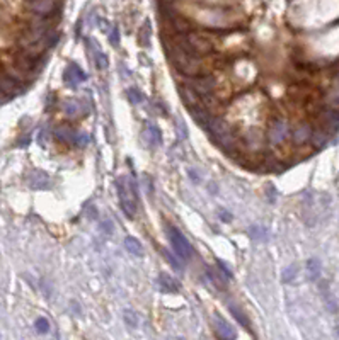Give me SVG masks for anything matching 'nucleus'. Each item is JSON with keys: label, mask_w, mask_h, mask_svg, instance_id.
<instances>
[{"label": "nucleus", "mask_w": 339, "mask_h": 340, "mask_svg": "<svg viewBox=\"0 0 339 340\" xmlns=\"http://www.w3.org/2000/svg\"><path fill=\"white\" fill-rule=\"evenodd\" d=\"M167 53H169V58H171L172 65L176 66V70H179L182 75H186V77H196V75L207 73V70H205V61H203L205 56H198V55L189 53L188 50H184L176 39L167 44Z\"/></svg>", "instance_id": "obj_1"}, {"label": "nucleus", "mask_w": 339, "mask_h": 340, "mask_svg": "<svg viewBox=\"0 0 339 340\" xmlns=\"http://www.w3.org/2000/svg\"><path fill=\"white\" fill-rule=\"evenodd\" d=\"M116 187H118V196L119 203H121L123 213L128 218H135L137 208H138V196H137V186L130 177L121 176L116 181Z\"/></svg>", "instance_id": "obj_2"}, {"label": "nucleus", "mask_w": 339, "mask_h": 340, "mask_svg": "<svg viewBox=\"0 0 339 340\" xmlns=\"http://www.w3.org/2000/svg\"><path fill=\"white\" fill-rule=\"evenodd\" d=\"M167 238L171 241L174 252H176L177 257H181L182 261H188V259L193 255V247H191L189 240L182 235L181 230H177L176 226L167 225Z\"/></svg>", "instance_id": "obj_3"}, {"label": "nucleus", "mask_w": 339, "mask_h": 340, "mask_svg": "<svg viewBox=\"0 0 339 340\" xmlns=\"http://www.w3.org/2000/svg\"><path fill=\"white\" fill-rule=\"evenodd\" d=\"M290 135V124L287 119L283 118H275L271 121L269 129H267V141L275 146L283 145L285 141L288 140Z\"/></svg>", "instance_id": "obj_4"}, {"label": "nucleus", "mask_w": 339, "mask_h": 340, "mask_svg": "<svg viewBox=\"0 0 339 340\" xmlns=\"http://www.w3.org/2000/svg\"><path fill=\"white\" fill-rule=\"evenodd\" d=\"M188 85H191L199 96H208V94H213V91L217 89V80L212 75L203 73L196 75V77H189Z\"/></svg>", "instance_id": "obj_5"}, {"label": "nucleus", "mask_w": 339, "mask_h": 340, "mask_svg": "<svg viewBox=\"0 0 339 340\" xmlns=\"http://www.w3.org/2000/svg\"><path fill=\"white\" fill-rule=\"evenodd\" d=\"M319 123H320V128L325 129L329 135L334 131H337L339 129V109H336V107L324 109L322 113L319 114Z\"/></svg>", "instance_id": "obj_6"}, {"label": "nucleus", "mask_w": 339, "mask_h": 340, "mask_svg": "<svg viewBox=\"0 0 339 340\" xmlns=\"http://www.w3.org/2000/svg\"><path fill=\"white\" fill-rule=\"evenodd\" d=\"M63 78H65V82H66V85L69 87H77L79 83H82L84 80L87 78V75L84 73L82 70L79 68L77 65H69L66 66V70H65V73H63Z\"/></svg>", "instance_id": "obj_7"}, {"label": "nucleus", "mask_w": 339, "mask_h": 340, "mask_svg": "<svg viewBox=\"0 0 339 340\" xmlns=\"http://www.w3.org/2000/svg\"><path fill=\"white\" fill-rule=\"evenodd\" d=\"M61 111H63L65 116H69V118H80L84 113H86V107H84V104L77 99H66L60 104Z\"/></svg>", "instance_id": "obj_8"}, {"label": "nucleus", "mask_w": 339, "mask_h": 340, "mask_svg": "<svg viewBox=\"0 0 339 340\" xmlns=\"http://www.w3.org/2000/svg\"><path fill=\"white\" fill-rule=\"evenodd\" d=\"M28 186L31 189H48L50 187V177L41 170H33L28 176Z\"/></svg>", "instance_id": "obj_9"}, {"label": "nucleus", "mask_w": 339, "mask_h": 340, "mask_svg": "<svg viewBox=\"0 0 339 340\" xmlns=\"http://www.w3.org/2000/svg\"><path fill=\"white\" fill-rule=\"evenodd\" d=\"M179 92H181V97H182V102H184L186 106H188V109H191V107L201 104V99H199V94L194 91L191 85L184 83L179 87Z\"/></svg>", "instance_id": "obj_10"}, {"label": "nucleus", "mask_w": 339, "mask_h": 340, "mask_svg": "<svg viewBox=\"0 0 339 340\" xmlns=\"http://www.w3.org/2000/svg\"><path fill=\"white\" fill-rule=\"evenodd\" d=\"M312 131H314V129L310 128V124L300 123L295 129H293V133H292L293 143H295V145H305L307 141H310Z\"/></svg>", "instance_id": "obj_11"}, {"label": "nucleus", "mask_w": 339, "mask_h": 340, "mask_svg": "<svg viewBox=\"0 0 339 340\" xmlns=\"http://www.w3.org/2000/svg\"><path fill=\"white\" fill-rule=\"evenodd\" d=\"M0 91L9 97H14L22 92V85L19 80H16L14 77H4L0 78Z\"/></svg>", "instance_id": "obj_12"}, {"label": "nucleus", "mask_w": 339, "mask_h": 340, "mask_svg": "<svg viewBox=\"0 0 339 340\" xmlns=\"http://www.w3.org/2000/svg\"><path fill=\"white\" fill-rule=\"evenodd\" d=\"M77 135L79 133L75 131L74 128L66 126V124H60V126L55 128V136L60 141L69 143V145H75V141H77Z\"/></svg>", "instance_id": "obj_13"}, {"label": "nucleus", "mask_w": 339, "mask_h": 340, "mask_svg": "<svg viewBox=\"0 0 339 340\" xmlns=\"http://www.w3.org/2000/svg\"><path fill=\"white\" fill-rule=\"evenodd\" d=\"M55 6H56L55 0H33L29 7L31 11L36 12L39 16H48L55 11Z\"/></svg>", "instance_id": "obj_14"}, {"label": "nucleus", "mask_w": 339, "mask_h": 340, "mask_svg": "<svg viewBox=\"0 0 339 340\" xmlns=\"http://www.w3.org/2000/svg\"><path fill=\"white\" fill-rule=\"evenodd\" d=\"M217 140V143H218V146H220L222 150H225V151H235L237 150V138L234 136V133H232V129L230 131H227L225 135H222V136H218V138H215Z\"/></svg>", "instance_id": "obj_15"}, {"label": "nucleus", "mask_w": 339, "mask_h": 340, "mask_svg": "<svg viewBox=\"0 0 339 340\" xmlns=\"http://www.w3.org/2000/svg\"><path fill=\"white\" fill-rule=\"evenodd\" d=\"M144 138H145V141L149 143L150 146H159L160 145V131L157 129V126H154V124H149L147 126V129L144 131Z\"/></svg>", "instance_id": "obj_16"}, {"label": "nucleus", "mask_w": 339, "mask_h": 340, "mask_svg": "<svg viewBox=\"0 0 339 340\" xmlns=\"http://www.w3.org/2000/svg\"><path fill=\"white\" fill-rule=\"evenodd\" d=\"M329 140V133L325 131V129H315V131H312V136H310V143L314 145V148H322L325 146V143Z\"/></svg>", "instance_id": "obj_17"}, {"label": "nucleus", "mask_w": 339, "mask_h": 340, "mask_svg": "<svg viewBox=\"0 0 339 340\" xmlns=\"http://www.w3.org/2000/svg\"><path fill=\"white\" fill-rule=\"evenodd\" d=\"M245 143H247V146L251 150H259L261 145H262V133L259 129H252V131L247 133V136H245Z\"/></svg>", "instance_id": "obj_18"}, {"label": "nucleus", "mask_w": 339, "mask_h": 340, "mask_svg": "<svg viewBox=\"0 0 339 340\" xmlns=\"http://www.w3.org/2000/svg\"><path fill=\"white\" fill-rule=\"evenodd\" d=\"M215 323H217V332L222 338H235L234 328H232V326L227 323L224 318H217Z\"/></svg>", "instance_id": "obj_19"}, {"label": "nucleus", "mask_w": 339, "mask_h": 340, "mask_svg": "<svg viewBox=\"0 0 339 340\" xmlns=\"http://www.w3.org/2000/svg\"><path fill=\"white\" fill-rule=\"evenodd\" d=\"M124 248L133 255H140V257L144 255V247H142L140 241L133 238V236H126V238H124Z\"/></svg>", "instance_id": "obj_20"}, {"label": "nucleus", "mask_w": 339, "mask_h": 340, "mask_svg": "<svg viewBox=\"0 0 339 340\" xmlns=\"http://www.w3.org/2000/svg\"><path fill=\"white\" fill-rule=\"evenodd\" d=\"M159 283L166 291H171V293H177L179 291V284L172 279L169 274H160L159 276Z\"/></svg>", "instance_id": "obj_21"}, {"label": "nucleus", "mask_w": 339, "mask_h": 340, "mask_svg": "<svg viewBox=\"0 0 339 340\" xmlns=\"http://www.w3.org/2000/svg\"><path fill=\"white\" fill-rule=\"evenodd\" d=\"M207 276L210 277V281H212V283L215 284V288H217V289H220V291H224V289H225V279H224V277H222L220 274H218V272L212 271V269H208Z\"/></svg>", "instance_id": "obj_22"}, {"label": "nucleus", "mask_w": 339, "mask_h": 340, "mask_svg": "<svg viewBox=\"0 0 339 340\" xmlns=\"http://www.w3.org/2000/svg\"><path fill=\"white\" fill-rule=\"evenodd\" d=\"M229 310L232 311V315L235 316V320H237L240 325H242V326H247V328H249V320H247V316L244 315V311L240 310L239 306H235V305H230V306H229Z\"/></svg>", "instance_id": "obj_23"}, {"label": "nucleus", "mask_w": 339, "mask_h": 340, "mask_svg": "<svg viewBox=\"0 0 339 340\" xmlns=\"http://www.w3.org/2000/svg\"><path fill=\"white\" fill-rule=\"evenodd\" d=\"M327 102H329V104H331V107H336V109H339V82H337V83H334L332 91L329 92Z\"/></svg>", "instance_id": "obj_24"}, {"label": "nucleus", "mask_w": 339, "mask_h": 340, "mask_svg": "<svg viewBox=\"0 0 339 340\" xmlns=\"http://www.w3.org/2000/svg\"><path fill=\"white\" fill-rule=\"evenodd\" d=\"M307 269H309V274L312 279H317L319 274H320V264L317 261H309L307 264Z\"/></svg>", "instance_id": "obj_25"}, {"label": "nucleus", "mask_w": 339, "mask_h": 340, "mask_svg": "<svg viewBox=\"0 0 339 340\" xmlns=\"http://www.w3.org/2000/svg\"><path fill=\"white\" fill-rule=\"evenodd\" d=\"M96 65L97 68L106 70L108 68V56H106L104 53H96Z\"/></svg>", "instance_id": "obj_26"}, {"label": "nucleus", "mask_w": 339, "mask_h": 340, "mask_svg": "<svg viewBox=\"0 0 339 340\" xmlns=\"http://www.w3.org/2000/svg\"><path fill=\"white\" fill-rule=\"evenodd\" d=\"M128 97H130V101L133 102V104H138V102L144 101V97H142V92H138L137 89H130V91L126 92Z\"/></svg>", "instance_id": "obj_27"}, {"label": "nucleus", "mask_w": 339, "mask_h": 340, "mask_svg": "<svg viewBox=\"0 0 339 340\" xmlns=\"http://www.w3.org/2000/svg\"><path fill=\"white\" fill-rule=\"evenodd\" d=\"M34 325H36L38 332H41V333H44V332H48V330H50V323H48L46 318H38Z\"/></svg>", "instance_id": "obj_28"}, {"label": "nucleus", "mask_w": 339, "mask_h": 340, "mask_svg": "<svg viewBox=\"0 0 339 340\" xmlns=\"http://www.w3.org/2000/svg\"><path fill=\"white\" fill-rule=\"evenodd\" d=\"M124 321H126V323L130 325V326H137V323H138V320H137L135 313L130 311V310H126V311H124Z\"/></svg>", "instance_id": "obj_29"}, {"label": "nucleus", "mask_w": 339, "mask_h": 340, "mask_svg": "<svg viewBox=\"0 0 339 340\" xmlns=\"http://www.w3.org/2000/svg\"><path fill=\"white\" fill-rule=\"evenodd\" d=\"M109 39H111V43H113V46H118V44H119V33H118V28H113V29H111Z\"/></svg>", "instance_id": "obj_30"}, {"label": "nucleus", "mask_w": 339, "mask_h": 340, "mask_svg": "<svg viewBox=\"0 0 339 340\" xmlns=\"http://www.w3.org/2000/svg\"><path fill=\"white\" fill-rule=\"evenodd\" d=\"M89 143V138H87V135H82V133H79L77 135V141H75V145H79V146H86Z\"/></svg>", "instance_id": "obj_31"}, {"label": "nucleus", "mask_w": 339, "mask_h": 340, "mask_svg": "<svg viewBox=\"0 0 339 340\" xmlns=\"http://www.w3.org/2000/svg\"><path fill=\"white\" fill-rule=\"evenodd\" d=\"M164 255H166V259H167V261H169V262H171V264H172V266H174V267H176V269H181V267H182V266H181V264H177V262H176V257H172V255H171V253H169V252H166V250H164Z\"/></svg>", "instance_id": "obj_32"}, {"label": "nucleus", "mask_w": 339, "mask_h": 340, "mask_svg": "<svg viewBox=\"0 0 339 340\" xmlns=\"http://www.w3.org/2000/svg\"><path fill=\"white\" fill-rule=\"evenodd\" d=\"M218 269H222V271H224L225 277H232V272H230V269H229V267H227L225 264L222 262V261H218Z\"/></svg>", "instance_id": "obj_33"}, {"label": "nucleus", "mask_w": 339, "mask_h": 340, "mask_svg": "<svg viewBox=\"0 0 339 340\" xmlns=\"http://www.w3.org/2000/svg\"><path fill=\"white\" fill-rule=\"evenodd\" d=\"M293 272H295V267H290V269H287V271H285V277H283V279L285 281H292L293 277H295V274H293Z\"/></svg>", "instance_id": "obj_34"}]
</instances>
